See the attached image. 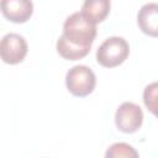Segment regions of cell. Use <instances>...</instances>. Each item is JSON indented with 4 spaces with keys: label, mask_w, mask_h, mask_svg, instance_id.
Wrapping results in <instances>:
<instances>
[{
    "label": "cell",
    "mask_w": 158,
    "mask_h": 158,
    "mask_svg": "<svg viewBox=\"0 0 158 158\" xmlns=\"http://www.w3.org/2000/svg\"><path fill=\"white\" fill-rule=\"evenodd\" d=\"M62 37L73 46L91 48L96 37V25L88 20L81 12H74L65 19Z\"/></svg>",
    "instance_id": "6da1fadb"
},
{
    "label": "cell",
    "mask_w": 158,
    "mask_h": 158,
    "mask_svg": "<svg viewBox=\"0 0 158 158\" xmlns=\"http://www.w3.org/2000/svg\"><path fill=\"white\" fill-rule=\"evenodd\" d=\"M130 54V44L123 37L112 36L106 38L96 51V62L104 68L121 65Z\"/></svg>",
    "instance_id": "7a4b0ae2"
},
{
    "label": "cell",
    "mask_w": 158,
    "mask_h": 158,
    "mask_svg": "<svg viewBox=\"0 0 158 158\" xmlns=\"http://www.w3.org/2000/svg\"><path fill=\"white\" fill-rule=\"evenodd\" d=\"M96 85L94 72L86 65H74L65 74V86L68 91L78 98L90 95Z\"/></svg>",
    "instance_id": "3957f363"
},
{
    "label": "cell",
    "mask_w": 158,
    "mask_h": 158,
    "mask_svg": "<svg viewBox=\"0 0 158 158\" xmlns=\"http://www.w3.org/2000/svg\"><path fill=\"white\" fill-rule=\"evenodd\" d=\"M28 52V44L19 33H7L0 40V59L10 65L21 63Z\"/></svg>",
    "instance_id": "277c9868"
},
{
    "label": "cell",
    "mask_w": 158,
    "mask_h": 158,
    "mask_svg": "<svg viewBox=\"0 0 158 158\" xmlns=\"http://www.w3.org/2000/svg\"><path fill=\"white\" fill-rule=\"evenodd\" d=\"M143 123L142 109L131 101L122 102L115 112V125L118 131L123 133L137 132Z\"/></svg>",
    "instance_id": "5b68a950"
},
{
    "label": "cell",
    "mask_w": 158,
    "mask_h": 158,
    "mask_svg": "<svg viewBox=\"0 0 158 158\" xmlns=\"http://www.w3.org/2000/svg\"><path fill=\"white\" fill-rule=\"evenodd\" d=\"M2 16L14 23L27 22L33 14L32 0H0Z\"/></svg>",
    "instance_id": "8992f818"
},
{
    "label": "cell",
    "mask_w": 158,
    "mask_h": 158,
    "mask_svg": "<svg viewBox=\"0 0 158 158\" xmlns=\"http://www.w3.org/2000/svg\"><path fill=\"white\" fill-rule=\"evenodd\" d=\"M137 25L147 36H158V5L156 2H148L141 7L137 15Z\"/></svg>",
    "instance_id": "52a82bcc"
},
{
    "label": "cell",
    "mask_w": 158,
    "mask_h": 158,
    "mask_svg": "<svg viewBox=\"0 0 158 158\" xmlns=\"http://www.w3.org/2000/svg\"><path fill=\"white\" fill-rule=\"evenodd\" d=\"M111 1L110 0H84L81 6V14L91 22L100 23L110 14Z\"/></svg>",
    "instance_id": "ba28073f"
},
{
    "label": "cell",
    "mask_w": 158,
    "mask_h": 158,
    "mask_svg": "<svg viewBox=\"0 0 158 158\" xmlns=\"http://www.w3.org/2000/svg\"><path fill=\"white\" fill-rule=\"evenodd\" d=\"M57 52L58 54L67 60H78L84 57H86L90 52V48H83V47H77L70 43H68L62 36L57 41Z\"/></svg>",
    "instance_id": "9c48e42d"
},
{
    "label": "cell",
    "mask_w": 158,
    "mask_h": 158,
    "mask_svg": "<svg viewBox=\"0 0 158 158\" xmlns=\"http://www.w3.org/2000/svg\"><path fill=\"white\" fill-rule=\"evenodd\" d=\"M105 157L106 158H117V157L131 158V157H138V152H136L132 146L120 142V143L111 144L109 147V149L106 151Z\"/></svg>",
    "instance_id": "30bf717a"
},
{
    "label": "cell",
    "mask_w": 158,
    "mask_h": 158,
    "mask_svg": "<svg viewBox=\"0 0 158 158\" xmlns=\"http://www.w3.org/2000/svg\"><path fill=\"white\" fill-rule=\"evenodd\" d=\"M157 83H152L148 86H146L143 93V101L146 107L153 114H157Z\"/></svg>",
    "instance_id": "8fae6325"
}]
</instances>
